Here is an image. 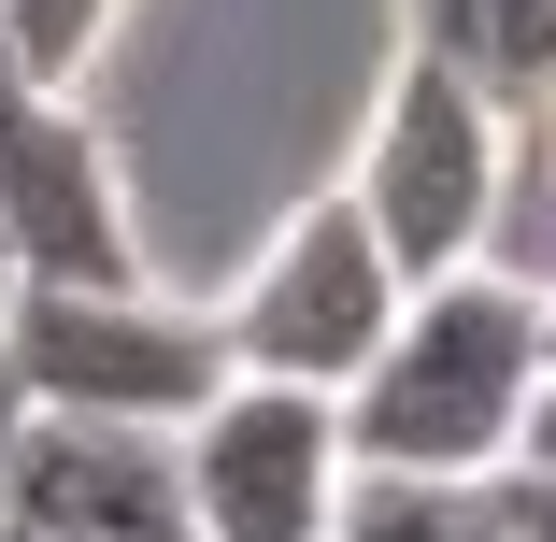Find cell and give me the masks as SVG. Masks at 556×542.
<instances>
[{"label":"cell","instance_id":"277c9868","mask_svg":"<svg viewBox=\"0 0 556 542\" xmlns=\"http://www.w3.org/2000/svg\"><path fill=\"white\" fill-rule=\"evenodd\" d=\"M400 314H414V272L386 257L371 200L343 186V200H300L271 229V257L243 272L229 357H243V386H328V400H357L371 357L400 343Z\"/></svg>","mask_w":556,"mask_h":542},{"label":"cell","instance_id":"9c48e42d","mask_svg":"<svg viewBox=\"0 0 556 542\" xmlns=\"http://www.w3.org/2000/svg\"><path fill=\"white\" fill-rule=\"evenodd\" d=\"M485 272H514V286H542V300H556V86L528 100V129H514V200H500Z\"/></svg>","mask_w":556,"mask_h":542},{"label":"cell","instance_id":"5bb4252c","mask_svg":"<svg viewBox=\"0 0 556 542\" xmlns=\"http://www.w3.org/2000/svg\"><path fill=\"white\" fill-rule=\"evenodd\" d=\"M0 300H15V243H0Z\"/></svg>","mask_w":556,"mask_h":542},{"label":"cell","instance_id":"8fae6325","mask_svg":"<svg viewBox=\"0 0 556 542\" xmlns=\"http://www.w3.org/2000/svg\"><path fill=\"white\" fill-rule=\"evenodd\" d=\"M15 443H29V386H15V357H0V514H15Z\"/></svg>","mask_w":556,"mask_h":542},{"label":"cell","instance_id":"ba28073f","mask_svg":"<svg viewBox=\"0 0 556 542\" xmlns=\"http://www.w3.org/2000/svg\"><path fill=\"white\" fill-rule=\"evenodd\" d=\"M414 43H442L500 115H528V100L556 86V0H428V29Z\"/></svg>","mask_w":556,"mask_h":542},{"label":"cell","instance_id":"7c38bea8","mask_svg":"<svg viewBox=\"0 0 556 542\" xmlns=\"http://www.w3.org/2000/svg\"><path fill=\"white\" fill-rule=\"evenodd\" d=\"M514 471H542V486H556V386H542V414H528V457H514Z\"/></svg>","mask_w":556,"mask_h":542},{"label":"cell","instance_id":"6da1fadb","mask_svg":"<svg viewBox=\"0 0 556 542\" xmlns=\"http://www.w3.org/2000/svg\"><path fill=\"white\" fill-rule=\"evenodd\" d=\"M556 386V300L514 272H442L414 286L400 343L343 400L357 486H485L528 457V414Z\"/></svg>","mask_w":556,"mask_h":542},{"label":"cell","instance_id":"9a60e30c","mask_svg":"<svg viewBox=\"0 0 556 542\" xmlns=\"http://www.w3.org/2000/svg\"><path fill=\"white\" fill-rule=\"evenodd\" d=\"M0 542H58V528H0Z\"/></svg>","mask_w":556,"mask_h":542},{"label":"cell","instance_id":"4fadbf2b","mask_svg":"<svg viewBox=\"0 0 556 542\" xmlns=\"http://www.w3.org/2000/svg\"><path fill=\"white\" fill-rule=\"evenodd\" d=\"M0 86H29V58H15V15H0Z\"/></svg>","mask_w":556,"mask_h":542},{"label":"cell","instance_id":"5b68a950","mask_svg":"<svg viewBox=\"0 0 556 542\" xmlns=\"http://www.w3.org/2000/svg\"><path fill=\"white\" fill-rule=\"evenodd\" d=\"M186 514L200 542H343L357 528V443L328 386H229L186 428Z\"/></svg>","mask_w":556,"mask_h":542},{"label":"cell","instance_id":"3957f363","mask_svg":"<svg viewBox=\"0 0 556 542\" xmlns=\"http://www.w3.org/2000/svg\"><path fill=\"white\" fill-rule=\"evenodd\" d=\"M357 200H371V229H386V257H400L414 286L485 272L500 200H514V115H500V100L442 58V43H414V58L386 72V100H371Z\"/></svg>","mask_w":556,"mask_h":542},{"label":"cell","instance_id":"7a4b0ae2","mask_svg":"<svg viewBox=\"0 0 556 542\" xmlns=\"http://www.w3.org/2000/svg\"><path fill=\"white\" fill-rule=\"evenodd\" d=\"M0 357H15L29 414H100V428H200L243 386L229 314H186L157 286H15Z\"/></svg>","mask_w":556,"mask_h":542},{"label":"cell","instance_id":"30bf717a","mask_svg":"<svg viewBox=\"0 0 556 542\" xmlns=\"http://www.w3.org/2000/svg\"><path fill=\"white\" fill-rule=\"evenodd\" d=\"M15 15V58H29V86H72L86 72V43L115 29V0H0Z\"/></svg>","mask_w":556,"mask_h":542},{"label":"cell","instance_id":"52a82bcc","mask_svg":"<svg viewBox=\"0 0 556 542\" xmlns=\"http://www.w3.org/2000/svg\"><path fill=\"white\" fill-rule=\"evenodd\" d=\"M58 542H200L186 514V428H100V414H29L15 443V514Z\"/></svg>","mask_w":556,"mask_h":542},{"label":"cell","instance_id":"8992f818","mask_svg":"<svg viewBox=\"0 0 556 542\" xmlns=\"http://www.w3.org/2000/svg\"><path fill=\"white\" fill-rule=\"evenodd\" d=\"M0 243L15 286H143L115 157L72 115V86H0Z\"/></svg>","mask_w":556,"mask_h":542}]
</instances>
